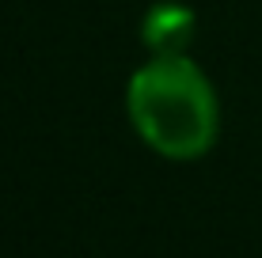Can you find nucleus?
<instances>
[{
  "mask_svg": "<svg viewBox=\"0 0 262 258\" xmlns=\"http://www.w3.org/2000/svg\"><path fill=\"white\" fill-rule=\"evenodd\" d=\"M125 118L164 159H198L216 145L221 99L205 68L186 53L148 57L125 84Z\"/></svg>",
  "mask_w": 262,
  "mask_h": 258,
  "instance_id": "f257e3e1",
  "label": "nucleus"
},
{
  "mask_svg": "<svg viewBox=\"0 0 262 258\" xmlns=\"http://www.w3.org/2000/svg\"><path fill=\"white\" fill-rule=\"evenodd\" d=\"M198 34V15L179 0H160L144 12L141 23V42L152 50V57H171V53H186Z\"/></svg>",
  "mask_w": 262,
  "mask_h": 258,
  "instance_id": "f03ea898",
  "label": "nucleus"
}]
</instances>
